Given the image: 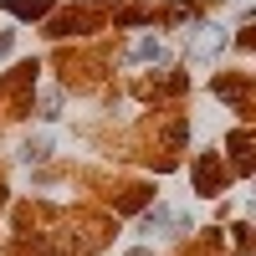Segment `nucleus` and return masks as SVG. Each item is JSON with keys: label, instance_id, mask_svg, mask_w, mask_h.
<instances>
[{"label": "nucleus", "instance_id": "2", "mask_svg": "<svg viewBox=\"0 0 256 256\" xmlns=\"http://www.w3.org/2000/svg\"><path fill=\"white\" fill-rule=\"evenodd\" d=\"M169 52H164V41H154V36H144L138 46H134V62H164Z\"/></svg>", "mask_w": 256, "mask_h": 256}, {"label": "nucleus", "instance_id": "3", "mask_svg": "<svg viewBox=\"0 0 256 256\" xmlns=\"http://www.w3.org/2000/svg\"><path fill=\"white\" fill-rule=\"evenodd\" d=\"M169 220H174L169 210H148V216H144V230H148V236H159V230H169Z\"/></svg>", "mask_w": 256, "mask_h": 256}, {"label": "nucleus", "instance_id": "6", "mask_svg": "<svg viewBox=\"0 0 256 256\" xmlns=\"http://www.w3.org/2000/svg\"><path fill=\"white\" fill-rule=\"evenodd\" d=\"M128 256H148V251H128Z\"/></svg>", "mask_w": 256, "mask_h": 256}, {"label": "nucleus", "instance_id": "5", "mask_svg": "<svg viewBox=\"0 0 256 256\" xmlns=\"http://www.w3.org/2000/svg\"><path fill=\"white\" fill-rule=\"evenodd\" d=\"M46 148H52L46 138H31V144H26V159H46Z\"/></svg>", "mask_w": 256, "mask_h": 256}, {"label": "nucleus", "instance_id": "1", "mask_svg": "<svg viewBox=\"0 0 256 256\" xmlns=\"http://www.w3.org/2000/svg\"><path fill=\"white\" fill-rule=\"evenodd\" d=\"M220 52H226V26L205 20V26L190 31V56H195V62H210V56H220Z\"/></svg>", "mask_w": 256, "mask_h": 256}, {"label": "nucleus", "instance_id": "4", "mask_svg": "<svg viewBox=\"0 0 256 256\" xmlns=\"http://www.w3.org/2000/svg\"><path fill=\"white\" fill-rule=\"evenodd\" d=\"M41 118H46V123L56 118V88H46V98H41Z\"/></svg>", "mask_w": 256, "mask_h": 256}]
</instances>
